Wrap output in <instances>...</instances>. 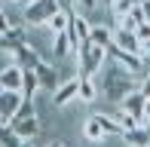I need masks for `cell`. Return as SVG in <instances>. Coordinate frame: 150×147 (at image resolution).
<instances>
[{"label": "cell", "mask_w": 150, "mask_h": 147, "mask_svg": "<svg viewBox=\"0 0 150 147\" xmlns=\"http://www.w3.org/2000/svg\"><path fill=\"white\" fill-rule=\"evenodd\" d=\"M95 80H98L101 95H104L107 101H113V104H120L122 98H126L132 89H138V83H141L135 74H129L126 68H122V64H117V61H113L110 55H107L104 68L95 74Z\"/></svg>", "instance_id": "1"}, {"label": "cell", "mask_w": 150, "mask_h": 147, "mask_svg": "<svg viewBox=\"0 0 150 147\" xmlns=\"http://www.w3.org/2000/svg\"><path fill=\"white\" fill-rule=\"evenodd\" d=\"M74 58H77V77H95L107 61V46H98L89 40L74 52Z\"/></svg>", "instance_id": "2"}, {"label": "cell", "mask_w": 150, "mask_h": 147, "mask_svg": "<svg viewBox=\"0 0 150 147\" xmlns=\"http://www.w3.org/2000/svg\"><path fill=\"white\" fill-rule=\"evenodd\" d=\"M9 126L25 138V141H31V138L40 135V117H37V104H34V98H25V101H22V107L16 110V117L9 119Z\"/></svg>", "instance_id": "3"}, {"label": "cell", "mask_w": 150, "mask_h": 147, "mask_svg": "<svg viewBox=\"0 0 150 147\" xmlns=\"http://www.w3.org/2000/svg\"><path fill=\"white\" fill-rule=\"evenodd\" d=\"M58 9H61L58 0H31V3L22 6V25L25 28H46V22Z\"/></svg>", "instance_id": "4"}, {"label": "cell", "mask_w": 150, "mask_h": 147, "mask_svg": "<svg viewBox=\"0 0 150 147\" xmlns=\"http://www.w3.org/2000/svg\"><path fill=\"white\" fill-rule=\"evenodd\" d=\"M67 34H71L74 46L80 49V46H83V43H89V37H92V18L74 9V12H71V25H67Z\"/></svg>", "instance_id": "5"}, {"label": "cell", "mask_w": 150, "mask_h": 147, "mask_svg": "<svg viewBox=\"0 0 150 147\" xmlns=\"http://www.w3.org/2000/svg\"><path fill=\"white\" fill-rule=\"evenodd\" d=\"M9 61H12V64H18L22 71H34L40 61H43V58H40V52L34 49V46L28 43V40H25V43L18 46L16 52H9Z\"/></svg>", "instance_id": "6"}, {"label": "cell", "mask_w": 150, "mask_h": 147, "mask_svg": "<svg viewBox=\"0 0 150 147\" xmlns=\"http://www.w3.org/2000/svg\"><path fill=\"white\" fill-rule=\"evenodd\" d=\"M34 71H37V80H40V92H49V95H52V92H55L58 86H61V74H58V68H55V64L40 61Z\"/></svg>", "instance_id": "7"}, {"label": "cell", "mask_w": 150, "mask_h": 147, "mask_svg": "<svg viewBox=\"0 0 150 147\" xmlns=\"http://www.w3.org/2000/svg\"><path fill=\"white\" fill-rule=\"evenodd\" d=\"M25 95L16 89H0V123H9L12 117H16V110L22 107Z\"/></svg>", "instance_id": "8"}, {"label": "cell", "mask_w": 150, "mask_h": 147, "mask_svg": "<svg viewBox=\"0 0 150 147\" xmlns=\"http://www.w3.org/2000/svg\"><path fill=\"white\" fill-rule=\"evenodd\" d=\"M77 89H80V77L61 80V86L52 92V107H67L71 101H77Z\"/></svg>", "instance_id": "9"}, {"label": "cell", "mask_w": 150, "mask_h": 147, "mask_svg": "<svg viewBox=\"0 0 150 147\" xmlns=\"http://www.w3.org/2000/svg\"><path fill=\"white\" fill-rule=\"evenodd\" d=\"M25 25H12V28H6L3 34H0V52L3 55H9V52H16L18 46L25 43Z\"/></svg>", "instance_id": "10"}, {"label": "cell", "mask_w": 150, "mask_h": 147, "mask_svg": "<svg viewBox=\"0 0 150 147\" xmlns=\"http://www.w3.org/2000/svg\"><path fill=\"white\" fill-rule=\"evenodd\" d=\"M113 46H117V49H126V52H138L141 40H138L135 31L122 28V25H113Z\"/></svg>", "instance_id": "11"}, {"label": "cell", "mask_w": 150, "mask_h": 147, "mask_svg": "<svg viewBox=\"0 0 150 147\" xmlns=\"http://www.w3.org/2000/svg\"><path fill=\"white\" fill-rule=\"evenodd\" d=\"M22 80H25V71L18 68V64H3V71H0V89H16L22 92Z\"/></svg>", "instance_id": "12"}, {"label": "cell", "mask_w": 150, "mask_h": 147, "mask_svg": "<svg viewBox=\"0 0 150 147\" xmlns=\"http://www.w3.org/2000/svg\"><path fill=\"white\" fill-rule=\"evenodd\" d=\"M77 52V46H74V40L67 31H61V34H52V61H61V58L74 55Z\"/></svg>", "instance_id": "13"}, {"label": "cell", "mask_w": 150, "mask_h": 147, "mask_svg": "<svg viewBox=\"0 0 150 147\" xmlns=\"http://www.w3.org/2000/svg\"><path fill=\"white\" fill-rule=\"evenodd\" d=\"M98 95H101V89H98V80H95V77H80L77 101H80V104H92Z\"/></svg>", "instance_id": "14"}, {"label": "cell", "mask_w": 150, "mask_h": 147, "mask_svg": "<svg viewBox=\"0 0 150 147\" xmlns=\"http://www.w3.org/2000/svg\"><path fill=\"white\" fill-rule=\"evenodd\" d=\"M144 104H147V95H144L141 89H132V92L120 101V107L129 110V113H135V117H144Z\"/></svg>", "instance_id": "15"}, {"label": "cell", "mask_w": 150, "mask_h": 147, "mask_svg": "<svg viewBox=\"0 0 150 147\" xmlns=\"http://www.w3.org/2000/svg\"><path fill=\"white\" fill-rule=\"evenodd\" d=\"M83 138L89 144H104V138H107V132L101 129V123H98V117H86V123H83Z\"/></svg>", "instance_id": "16"}, {"label": "cell", "mask_w": 150, "mask_h": 147, "mask_svg": "<svg viewBox=\"0 0 150 147\" xmlns=\"http://www.w3.org/2000/svg\"><path fill=\"white\" fill-rule=\"evenodd\" d=\"M89 40L110 49V46H113V25H107V22H92V37H89Z\"/></svg>", "instance_id": "17"}, {"label": "cell", "mask_w": 150, "mask_h": 147, "mask_svg": "<svg viewBox=\"0 0 150 147\" xmlns=\"http://www.w3.org/2000/svg\"><path fill=\"white\" fill-rule=\"evenodd\" d=\"M122 141H126L129 147H147L150 144V129H144V126H138V129H129V132H122Z\"/></svg>", "instance_id": "18"}, {"label": "cell", "mask_w": 150, "mask_h": 147, "mask_svg": "<svg viewBox=\"0 0 150 147\" xmlns=\"http://www.w3.org/2000/svg\"><path fill=\"white\" fill-rule=\"evenodd\" d=\"M71 12L74 9H64V6H61L55 16L46 22V31H49V34H61V31H67V25H71Z\"/></svg>", "instance_id": "19"}, {"label": "cell", "mask_w": 150, "mask_h": 147, "mask_svg": "<svg viewBox=\"0 0 150 147\" xmlns=\"http://www.w3.org/2000/svg\"><path fill=\"white\" fill-rule=\"evenodd\" d=\"M22 144H25V138L9 123H0V147H22Z\"/></svg>", "instance_id": "20"}, {"label": "cell", "mask_w": 150, "mask_h": 147, "mask_svg": "<svg viewBox=\"0 0 150 147\" xmlns=\"http://www.w3.org/2000/svg\"><path fill=\"white\" fill-rule=\"evenodd\" d=\"M37 92H40L37 71H25V80H22V95H25V98H37Z\"/></svg>", "instance_id": "21"}, {"label": "cell", "mask_w": 150, "mask_h": 147, "mask_svg": "<svg viewBox=\"0 0 150 147\" xmlns=\"http://www.w3.org/2000/svg\"><path fill=\"white\" fill-rule=\"evenodd\" d=\"M117 123L122 126V132H129V129H138L141 126V117H135V113H129V110H122V107H117Z\"/></svg>", "instance_id": "22"}, {"label": "cell", "mask_w": 150, "mask_h": 147, "mask_svg": "<svg viewBox=\"0 0 150 147\" xmlns=\"http://www.w3.org/2000/svg\"><path fill=\"white\" fill-rule=\"evenodd\" d=\"M95 117H98L101 129H104L107 135H122V126L117 123V117H113V113H95Z\"/></svg>", "instance_id": "23"}, {"label": "cell", "mask_w": 150, "mask_h": 147, "mask_svg": "<svg viewBox=\"0 0 150 147\" xmlns=\"http://www.w3.org/2000/svg\"><path fill=\"white\" fill-rule=\"evenodd\" d=\"M141 0H113L110 3V18H122L132 12V6H138Z\"/></svg>", "instance_id": "24"}, {"label": "cell", "mask_w": 150, "mask_h": 147, "mask_svg": "<svg viewBox=\"0 0 150 147\" xmlns=\"http://www.w3.org/2000/svg\"><path fill=\"white\" fill-rule=\"evenodd\" d=\"M74 9L92 18L95 12H98V9H104V6H101V0H74Z\"/></svg>", "instance_id": "25"}, {"label": "cell", "mask_w": 150, "mask_h": 147, "mask_svg": "<svg viewBox=\"0 0 150 147\" xmlns=\"http://www.w3.org/2000/svg\"><path fill=\"white\" fill-rule=\"evenodd\" d=\"M135 34H138L141 43H144V40H150V22H141L138 28H135Z\"/></svg>", "instance_id": "26"}, {"label": "cell", "mask_w": 150, "mask_h": 147, "mask_svg": "<svg viewBox=\"0 0 150 147\" xmlns=\"http://www.w3.org/2000/svg\"><path fill=\"white\" fill-rule=\"evenodd\" d=\"M6 28H12V18L6 16V9H3V6H0V34H3Z\"/></svg>", "instance_id": "27"}, {"label": "cell", "mask_w": 150, "mask_h": 147, "mask_svg": "<svg viewBox=\"0 0 150 147\" xmlns=\"http://www.w3.org/2000/svg\"><path fill=\"white\" fill-rule=\"evenodd\" d=\"M138 55L144 58V61L150 64V40H144V43H141V49H138Z\"/></svg>", "instance_id": "28"}, {"label": "cell", "mask_w": 150, "mask_h": 147, "mask_svg": "<svg viewBox=\"0 0 150 147\" xmlns=\"http://www.w3.org/2000/svg\"><path fill=\"white\" fill-rule=\"evenodd\" d=\"M138 89H141V92H144V95L150 98V74H147V77H141V83H138Z\"/></svg>", "instance_id": "29"}, {"label": "cell", "mask_w": 150, "mask_h": 147, "mask_svg": "<svg viewBox=\"0 0 150 147\" xmlns=\"http://www.w3.org/2000/svg\"><path fill=\"white\" fill-rule=\"evenodd\" d=\"M141 126H144V129L150 126V98H147V104H144V117H141Z\"/></svg>", "instance_id": "30"}, {"label": "cell", "mask_w": 150, "mask_h": 147, "mask_svg": "<svg viewBox=\"0 0 150 147\" xmlns=\"http://www.w3.org/2000/svg\"><path fill=\"white\" fill-rule=\"evenodd\" d=\"M43 147H64V141H49V144H43Z\"/></svg>", "instance_id": "31"}, {"label": "cell", "mask_w": 150, "mask_h": 147, "mask_svg": "<svg viewBox=\"0 0 150 147\" xmlns=\"http://www.w3.org/2000/svg\"><path fill=\"white\" fill-rule=\"evenodd\" d=\"M110 3H113V0H101V6H104V9H110Z\"/></svg>", "instance_id": "32"}, {"label": "cell", "mask_w": 150, "mask_h": 147, "mask_svg": "<svg viewBox=\"0 0 150 147\" xmlns=\"http://www.w3.org/2000/svg\"><path fill=\"white\" fill-rule=\"evenodd\" d=\"M6 3H18V6H22V3H25V0H6Z\"/></svg>", "instance_id": "33"}, {"label": "cell", "mask_w": 150, "mask_h": 147, "mask_svg": "<svg viewBox=\"0 0 150 147\" xmlns=\"http://www.w3.org/2000/svg\"><path fill=\"white\" fill-rule=\"evenodd\" d=\"M22 147H31V144H28V141H25V144H22Z\"/></svg>", "instance_id": "34"}, {"label": "cell", "mask_w": 150, "mask_h": 147, "mask_svg": "<svg viewBox=\"0 0 150 147\" xmlns=\"http://www.w3.org/2000/svg\"><path fill=\"white\" fill-rule=\"evenodd\" d=\"M3 3H6V0H0V6H3Z\"/></svg>", "instance_id": "35"}, {"label": "cell", "mask_w": 150, "mask_h": 147, "mask_svg": "<svg viewBox=\"0 0 150 147\" xmlns=\"http://www.w3.org/2000/svg\"><path fill=\"white\" fill-rule=\"evenodd\" d=\"M147 147H150V144H147Z\"/></svg>", "instance_id": "36"}]
</instances>
